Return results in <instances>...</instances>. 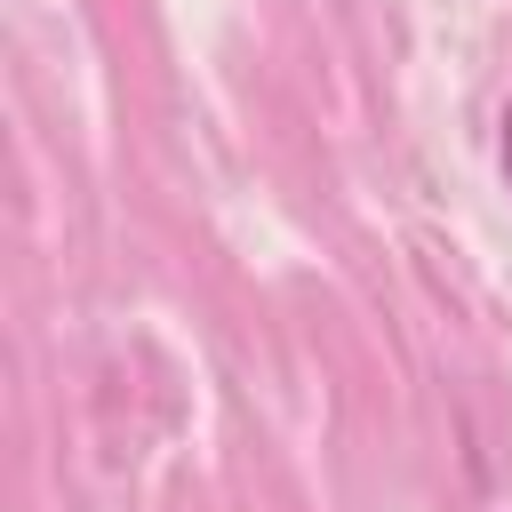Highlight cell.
Here are the masks:
<instances>
[{"label":"cell","mask_w":512,"mask_h":512,"mask_svg":"<svg viewBox=\"0 0 512 512\" xmlns=\"http://www.w3.org/2000/svg\"><path fill=\"white\" fill-rule=\"evenodd\" d=\"M504 184H512V104H504Z\"/></svg>","instance_id":"1"}]
</instances>
